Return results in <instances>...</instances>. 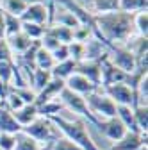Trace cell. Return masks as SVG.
<instances>
[{
  "label": "cell",
  "mask_w": 148,
  "mask_h": 150,
  "mask_svg": "<svg viewBox=\"0 0 148 150\" xmlns=\"http://www.w3.org/2000/svg\"><path fill=\"white\" fill-rule=\"evenodd\" d=\"M93 36L107 48L111 45H127L134 36V14L123 11L95 14Z\"/></svg>",
  "instance_id": "obj_1"
},
{
  "label": "cell",
  "mask_w": 148,
  "mask_h": 150,
  "mask_svg": "<svg viewBox=\"0 0 148 150\" xmlns=\"http://www.w3.org/2000/svg\"><path fill=\"white\" fill-rule=\"evenodd\" d=\"M50 120L64 138L73 141L79 148H82V150H100V146L95 143L93 136L89 134L86 120H82V118L80 120H66V118H63L59 115L52 116Z\"/></svg>",
  "instance_id": "obj_2"
},
{
  "label": "cell",
  "mask_w": 148,
  "mask_h": 150,
  "mask_svg": "<svg viewBox=\"0 0 148 150\" xmlns=\"http://www.w3.org/2000/svg\"><path fill=\"white\" fill-rule=\"evenodd\" d=\"M22 132L27 134L29 138H32L34 141H38V143L43 145V146H45V145L50 146L52 141H55V139L59 138V130H57V127L52 123L50 118H45V116H38L30 125L23 127Z\"/></svg>",
  "instance_id": "obj_3"
},
{
  "label": "cell",
  "mask_w": 148,
  "mask_h": 150,
  "mask_svg": "<svg viewBox=\"0 0 148 150\" xmlns=\"http://www.w3.org/2000/svg\"><path fill=\"white\" fill-rule=\"evenodd\" d=\"M86 98V104H87V109H89V112L93 115L98 122L100 120H107V118H114L116 116V104L111 100L105 93L102 91H93L91 95H87V97H84Z\"/></svg>",
  "instance_id": "obj_4"
},
{
  "label": "cell",
  "mask_w": 148,
  "mask_h": 150,
  "mask_svg": "<svg viewBox=\"0 0 148 150\" xmlns=\"http://www.w3.org/2000/svg\"><path fill=\"white\" fill-rule=\"evenodd\" d=\"M107 59L113 63L118 70L125 71L127 75H132L137 71L136 55L128 50L125 45H111L107 48Z\"/></svg>",
  "instance_id": "obj_5"
},
{
  "label": "cell",
  "mask_w": 148,
  "mask_h": 150,
  "mask_svg": "<svg viewBox=\"0 0 148 150\" xmlns=\"http://www.w3.org/2000/svg\"><path fill=\"white\" fill-rule=\"evenodd\" d=\"M59 100H61V104L64 105V109H70V111H73V112H77L82 120H87L89 123H93V125L98 123V120L89 112L84 97H80V95H77V93H73V91H70V89L64 88V89L59 93Z\"/></svg>",
  "instance_id": "obj_6"
},
{
  "label": "cell",
  "mask_w": 148,
  "mask_h": 150,
  "mask_svg": "<svg viewBox=\"0 0 148 150\" xmlns=\"http://www.w3.org/2000/svg\"><path fill=\"white\" fill-rule=\"evenodd\" d=\"M104 93L113 100L116 105H136V97H134V89L125 84V82H118V84H111L107 88H104Z\"/></svg>",
  "instance_id": "obj_7"
},
{
  "label": "cell",
  "mask_w": 148,
  "mask_h": 150,
  "mask_svg": "<svg viewBox=\"0 0 148 150\" xmlns=\"http://www.w3.org/2000/svg\"><path fill=\"white\" fill-rule=\"evenodd\" d=\"M22 22H29V23H38V25H43V27H48L50 25V9H48V4L47 2H41V4H30L25 7L23 14L20 16Z\"/></svg>",
  "instance_id": "obj_8"
},
{
  "label": "cell",
  "mask_w": 148,
  "mask_h": 150,
  "mask_svg": "<svg viewBox=\"0 0 148 150\" xmlns=\"http://www.w3.org/2000/svg\"><path fill=\"white\" fill-rule=\"evenodd\" d=\"M100 68H102V81H100L102 88H107L111 84H118V82H127V79H128V75L125 71L118 70L107 59V55L100 61Z\"/></svg>",
  "instance_id": "obj_9"
},
{
  "label": "cell",
  "mask_w": 148,
  "mask_h": 150,
  "mask_svg": "<svg viewBox=\"0 0 148 150\" xmlns=\"http://www.w3.org/2000/svg\"><path fill=\"white\" fill-rule=\"evenodd\" d=\"M97 127L102 130V134L107 138V139H111L113 143H116V141H120L128 130L125 129V125L114 116V118H107V120H100L98 123H97Z\"/></svg>",
  "instance_id": "obj_10"
},
{
  "label": "cell",
  "mask_w": 148,
  "mask_h": 150,
  "mask_svg": "<svg viewBox=\"0 0 148 150\" xmlns=\"http://www.w3.org/2000/svg\"><path fill=\"white\" fill-rule=\"evenodd\" d=\"M64 88L70 89V91H73V93H77V95H80V97H87L93 91L98 89L93 82L87 81L86 77H82L80 73H71L70 77L64 81Z\"/></svg>",
  "instance_id": "obj_11"
},
{
  "label": "cell",
  "mask_w": 148,
  "mask_h": 150,
  "mask_svg": "<svg viewBox=\"0 0 148 150\" xmlns=\"http://www.w3.org/2000/svg\"><path fill=\"white\" fill-rule=\"evenodd\" d=\"M100 61H80L75 66V73H80L82 77H86L87 81H91L97 88H100V81H102Z\"/></svg>",
  "instance_id": "obj_12"
},
{
  "label": "cell",
  "mask_w": 148,
  "mask_h": 150,
  "mask_svg": "<svg viewBox=\"0 0 148 150\" xmlns=\"http://www.w3.org/2000/svg\"><path fill=\"white\" fill-rule=\"evenodd\" d=\"M64 89V81L61 79H50V82L39 91V93H36V105H41L45 102H50V100H55V98H59V93Z\"/></svg>",
  "instance_id": "obj_13"
},
{
  "label": "cell",
  "mask_w": 148,
  "mask_h": 150,
  "mask_svg": "<svg viewBox=\"0 0 148 150\" xmlns=\"http://www.w3.org/2000/svg\"><path fill=\"white\" fill-rule=\"evenodd\" d=\"M143 145H146V136L137 134V132H127L109 150H139Z\"/></svg>",
  "instance_id": "obj_14"
},
{
  "label": "cell",
  "mask_w": 148,
  "mask_h": 150,
  "mask_svg": "<svg viewBox=\"0 0 148 150\" xmlns=\"http://www.w3.org/2000/svg\"><path fill=\"white\" fill-rule=\"evenodd\" d=\"M107 55V47L97 38H89L84 43V61H100Z\"/></svg>",
  "instance_id": "obj_15"
},
{
  "label": "cell",
  "mask_w": 148,
  "mask_h": 150,
  "mask_svg": "<svg viewBox=\"0 0 148 150\" xmlns=\"http://www.w3.org/2000/svg\"><path fill=\"white\" fill-rule=\"evenodd\" d=\"M0 132L6 134H18L22 132V127L13 116V112L0 102Z\"/></svg>",
  "instance_id": "obj_16"
},
{
  "label": "cell",
  "mask_w": 148,
  "mask_h": 150,
  "mask_svg": "<svg viewBox=\"0 0 148 150\" xmlns=\"http://www.w3.org/2000/svg\"><path fill=\"white\" fill-rule=\"evenodd\" d=\"M13 116H14V120H16L18 123H20V127L23 129V127L30 125L36 118H38L39 112H38V107H36V104H25L23 107H20L18 111H14Z\"/></svg>",
  "instance_id": "obj_17"
},
{
  "label": "cell",
  "mask_w": 148,
  "mask_h": 150,
  "mask_svg": "<svg viewBox=\"0 0 148 150\" xmlns=\"http://www.w3.org/2000/svg\"><path fill=\"white\" fill-rule=\"evenodd\" d=\"M6 41H7V45H9V48H11V52H13V55H22L34 41L30 40V38H27L22 30L20 32H16V34H13V36H7L6 38Z\"/></svg>",
  "instance_id": "obj_18"
},
{
  "label": "cell",
  "mask_w": 148,
  "mask_h": 150,
  "mask_svg": "<svg viewBox=\"0 0 148 150\" xmlns=\"http://www.w3.org/2000/svg\"><path fill=\"white\" fill-rule=\"evenodd\" d=\"M116 118L125 125V129L128 130V132L141 134L137 130V125H136V120H134V111H132L130 105H118L116 107Z\"/></svg>",
  "instance_id": "obj_19"
},
{
  "label": "cell",
  "mask_w": 148,
  "mask_h": 150,
  "mask_svg": "<svg viewBox=\"0 0 148 150\" xmlns=\"http://www.w3.org/2000/svg\"><path fill=\"white\" fill-rule=\"evenodd\" d=\"M61 7H63V6H61ZM52 23H55V25H63V27H68V29H75V27L80 25L79 20L75 18V14H73L71 11H68L66 7H63V9L57 11V13H54Z\"/></svg>",
  "instance_id": "obj_20"
},
{
  "label": "cell",
  "mask_w": 148,
  "mask_h": 150,
  "mask_svg": "<svg viewBox=\"0 0 148 150\" xmlns=\"http://www.w3.org/2000/svg\"><path fill=\"white\" fill-rule=\"evenodd\" d=\"M75 66H77V63L73 61V59H66V61H63V63H55L54 68L50 70V73H52L54 79L66 81L71 73H75Z\"/></svg>",
  "instance_id": "obj_21"
},
{
  "label": "cell",
  "mask_w": 148,
  "mask_h": 150,
  "mask_svg": "<svg viewBox=\"0 0 148 150\" xmlns=\"http://www.w3.org/2000/svg\"><path fill=\"white\" fill-rule=\"evenodd\" d=\"M52 79V73L47 71V70H38V68H34L32 75H30V81H29V86L34 93H39Z\"/></svg>",
  "instance_id": "obj_22"
},
{
  "label": "cell",
  "mask_w": 148,
  "mask_h": 150,
  "mask_svg": "<svg viewBox=\"0 0 148 150\" xmlns=\"http://www.w3.org/2000/svg\"><path fill=\"white\" fill-rule=\"evenodd\" d=\"M54 64H55V61H54V57H52V52L45 50V48L39 45L38 52H36V55H34V68L50 71V70L54 68Z\"/></svg>",
  "instance_id": "obj_23"
},
{
  "label": "cell",
  "mask_w": 148,
  "mask_h": 150,
  "mask_svg": "<svg viewBox=\"0 0 148 150\" xmlns=\"http://www.w3.org/2000/svg\"><path fill=\"white\" fill-rule=\"evenodd\" d=\"M118 6H120V0H93L89 7L93 11V14H105V13L120 11Z\"/></svg>",
  "instance_id": "obj_24"
},
{
  "label": "cell",
  "mask_w": 148,
  "mask_h": 150,
  "mask_svg": "<svg viewBox=\"0 0 148 150\" xmlns=\"http://www.w3.org/2000/svg\"><path fill=\"white\" fill-rule=\"evenodd\" d=\"M134 111V120H136V125H137V130L146 136L148 132V105H136L132 107Z\"/></svg>",
  "instance_id": "obj_25"
},
{
  "label": "cell",
  "mask_w": 148,
  "mask_h": 150,
  "mask_svg": "<svg viewBox=\"0 0 148 150\" xmlns=\"http://www.w3.org/2000/svg\"><path fill=\"white\" fill-rule=\"evenodd\" d=\"M38 107V112H39V116H45V118H52V116H57L59 115V111L64 109V105L61 104L59 98H55V100H50V102H45L41 105H36Z\"/></svg>",
  "instance_id": "obj_26"
},
{
  "label": "cell",
  "mask_w": 148,
  "mask_h": 150,
  "mask_svg": "<svg viewBox=\"0 0 148 150\" xmlns=\"http://www.w3.org/2000/svg\"><path fill=\"white\" fill-rule=\"evenodd\" d=\"M148 7V0H120L118 9L128 14H136L141 11H146Z\"/></svg>",
  "instance_id": "obj_27"
},
{
  "label": "cell",
  "mask_w": 148,
  "mask_h": 150,
  "mask_svg": "<svg viewBox=\"0 0 148 150\" xmlns=\"http://www.w3.org/2000/svg\"><path fill=\"white\" fill-rule=\"evenodd\" d=\"M14 150H45L43 145H39L38 141H34L32 138H29L23 132H18L16 134V146Z\"/></svg>",
  "instance_id": "obj_28"
},
{
  "label": "cell",
  "mask_w": 148,
  "mask_h": 150,
  "mask_svg": "<svg viewBox=\"0 0 148 150\" xmlns=\"http://www.w3.org/2000/svg\"><path fill=\"white\" fill-rule=\"evenodd\" d=\"M25 7H27V4L23 0H2V4H0V9L4 13H9V14L18 16V18L23 14Z\"/></svg>",
  "instance_id": "obj_29"
},
{
  "label": "cell",
  "mask_w": 148,
  "mask_h": 150,
  "mask_svg": "<svg viewBox=\"0 0 148 150\" xmlns=\"http://www.w3.org/2000/svg\"><path fill=\"white\" fill-rule=\"evenodd\" d=\"M45 29L43 25H38V23H29V22H22V32L30 38L32 41H39L41 40V36L45 34Z\"/></svg>",
  "instance_id": "obj_30"
},
{
  "label": "cell",
  "mask_w": 148,
  "mask_h": 150,
  "mask_svg": "<svg viewBox=\"0 0 148 150\" xmlns=\"http://www.w3.org/2000/svg\"><path fill=\"white\" fill-rule=\"evenodd\" d=\"M4 30H6V38L13 36L16 32L22 30V20L18 16H13L9 13H4Z\"/></svg>",
  "instance_id": "obj_31"
},
{
  "label": "cell",
  "mask_w": 148,
  "mask_h": 150,
  "mask_svg": "<svg viewBox=\"0 0 148 150\" xmlns=\"http://www.w3.org/2000/svg\"><path fill=\"white\" fill-rule=\"evenodd\" d=\"M50 29L55 34V38L59 40L61 45H70L73 41V29H68V27H63V25H55V23H52Z\"/></svg>",
  "instance_id": "obj_32"
},
{
  "label": "cell",
  "mask_w": 148,
  "mask_h": 150,
  "mask_svg": "<svg viewBox=\"0 0 148 150\" xmlns=\"http://www.w3.org/2000/svg\"><path fill=\"white\" fill-rule=\"evenodd\" d=\"M134 30L137 36L146 38V34H148V14H146V11L134 14Z\"/></svg>",
  "instance_id": "obj_33"
},
{
  "label": "cell",
  "mask_w": 148,
  "mask_h": 150,
  "mask_svg": "<svg viewBox=\"0 0 148 150\" xmlns=\"http://www.w3.org/2000/svg\"><path fill=\"white\" fill-rule=\"evenodd\" d=\"M39 45L45 48V50H48V52H54L55 48H57L61 43H59V40L55 38V34L52 32V29H50V25L45 29V34L41 36V40H39Z\"/></svg>",
  "instance_id": "obj_34"
},
{
  "label": "cell",
  "mask_w": 148,
  "mask_h": 150,
  "mask_svg": "<svg viewBox=\"0 0 148 150\" xmlns=\"http://www.w3.org/2000/svg\"><path fill=\"white\" fill-rule=\"evenodd\" d=\"M14 68H16L14 63L0 61V81L11 86V82H13V75H14Z\"/></svg>",
  "instance_id": "obj_35"
},
{
  "label": "cell",
  "mask_w": 148,
  "mask_h": 150,
  "mask_svg": "<svg viewBox=\"0 0 148 150\" xmlns=\"http://www.w3.org/2000/svg\"><path fill=\"white\" fill-rule=\"evenodd\" d=\"M50 150H82V148H79L75 143H73V141H70L68 138H57V139H55V141H52L50 143Z\"/></svg>",
  "instance_id": "obj_36"
},
{
  "label": "cell",
  "mask_w": 148,
  "mask_h": 150,
  "mask_svg": "<svg viewBox=\"0 0 148 150\" xmlns=\"http://www.w3.org/2000/svg\"><path fill=\"white\" fill-rule=\"evenodd\" d=\"M89 38H93V32H91L89 27H86V25H79V27L73 29V41L86 43Z\"/></svg>",
  "instance_id": "obj_37"
},
{
  "label": "cell",
  "mask_w": 148,
  "mask_h": 150,
  "mask_svg": "<svg viewBox=\"0 0 148 150\" xmlns=\"http://www.w3.org/2000/svg\"><path fill=\"white\" fill-rule=\"evenodd\" d=\"M13 91L23 100V104H34L36 102V93L30 88H13Z\"/></svg>",
  "instance_id": "obj_38"
},
{
  "label": "cell",
  "mask_w": 148,
  "mask_h": 150,
  "mask_svg": "<svg viewBox=\"0 0 148 150\" xmlns=\"http://www.w3.org/2000/svg\"><path fill=\"white\" fill-rule=\"evenodd\" d=\"M16 146V134L0 132V150H14Z\"/></svg>",
  "instance_id": "obj_39"
},
{
  "label": "cell",
  "mask_w": 148,
  "mask_h": 150,
  "mask_svg": "<svg viewBox=\"0 0 148 150\" xmlns=\"http://www.w3.org/2000/svg\"><path fill=\"white\" fill-rule=\"evenodd\" d=\"M0 61H9V63H14L16 61V57L13 55V52H11L7 41H6V38L0 40Z\"/></svg>",
  "instance_id": "obj_40"
},
{
  "label": "cell",
  "mask_w": 148,
  "mask_h": 150,
  "mask_svg": "<svg viewBox=\"0 0 148 150\" xmlns=\"http://www.w3.org/2000/svg\"><path fill=\"white\" fill-rule=\"evenodd\" d=\"M52 57L55 63H63L66 59H70V50H68V45H59L52 52Z\"/></svg>",
  "instance_id": "obj_41"
},
{
  "label": "cell",
  "mask_w": 148,
  "mask_h": 150,
  "mask_svg": "<svg viewBox=\"0 0 148 150\" xmlns=\"http://www.w3.org/2000/svg\"><path fill=\"white\" fill-rule=\"evenodd\" d=\"M11 86L9 84H6V82H2V81H0V102H4L6 98H7V95H9V93H11Z\"/></svg>",
  "instance_id": "obj_42"
},
{
  "label": "cell",
  "mask_w": 148,
  "mask_h": 150,
  "mask_svg": "<svg viewBox=\"0 0 148 150\" xmlns=\"http://www.w3.org/2000/svg\"><path fill=\"white\" fill-rule=\"evenodd\" d=\"M6 38V30H4V11L0 9V40Z\"/></svg>",
  "instance_id": "obj_43"
},
{
  "label": "cell",
  "mask_w": 148,
  "mask_h": 150,
  "mask_svg": "<svg viewBox=\"0 0 148 150\" xmlns=\"http://www.w3.org/2000/svg\"><path fill=\"white\" fill-rule=\"evenodd\" d=\"M75 2H77L79 6H82V7H87V6H91V2H93V0H75Z\"/></svg>",
  "instance_id": "obj_44"
},
{
  "label": "cell",
  "mask_w": 148,
  "mask_h": 150,
  "mask_svg": "<svg viewBox=\"0 0 148 150\" xmlns=\"http://www.w3.org/2000/svg\"><path fill=\"white\" fill-rule=\"evenodd\" d=\"M23 2H25L27 6H30V4H41V2H47V0H23Z\"/></svg>",
  "instance_id": "obj_45"
},
{
  "label": "cell",
  "mask_w": 148,
  "mask_h": 150,
  "mask_svg": "<svg viewBox=\"0 0 148 150\" xmlns=\"http://www.w3.org/2000/svg\"><path fill=\"white\" fill-rule=\"evenodd\" d=\"M139 150H148V145H143V146H141Z\"/></svg>",
  "instance_id": "obj_46"
},
{
  "label": "cell",
  "mask_w": 148,
  "mask_h": 150,
  "mask_svg": "<svg viewBox=\"0 0 148 150\" xmlns=\"http://www.w3.org/2000/svg\"><path fill=\"white\" fill-rule=\"evenodd\" d=\"M0 4H2V0H0Z\"/></svg>",
  "instance_id": "obj_47"
}]
</instances>
